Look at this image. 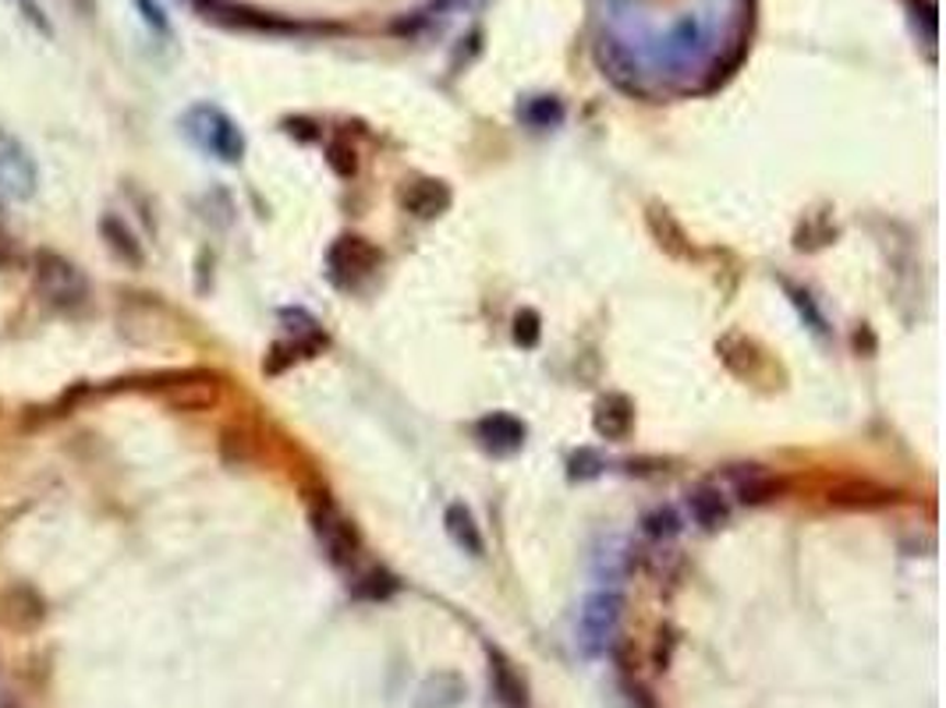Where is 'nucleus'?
<instances>
[{
	"label": "nucleus",
	"instance_id": "f257e3e1",
	"mask_svg": "<svg viewBox=\"0 0 946 708\" xmlns=\"http://www.w3.org/2000/svg\"><path fill=\"white\" fill-rule=\"evenodd\" d=\"M28 277H33V291L43 305H50L61 315H79L89 309L93 298V283L74 266L65 252L57 248H33L28 252Z\"/></svg>",
	"mask_w": 946,
	"mask_h": 708
},
{
	"label": "nucleus",
	"instance_id": "f03ea898",
	"mask_svg": "<svg viewBox=\"0 0 946 708\" xmlns=\"http://www.w3.org/2000/svg\"><path fill=\"white\" fill-rule=\"evenodd\" d=\"M312 532L320 538L330 564L337 570H355L358 553H362V538H358L355 521L326 492L312 503Z\"/></svg>",
	"mask_w": 946,
	"mask_h": 708
},
{
	"label": "nucleus",
	"instance_id": "7ed1b4c3",
	"mask_svg": "<svg viewBox=\"0 0 946 708\" xmlns=\"http://www.w3.org/2000/svg\"><path fill=\"white\" fill-rule=\"evenodd\" d=\"M185 131L192 135L195 146L214 153L223 163H238L245 153L242 131H238L234 120L228 114H220L217 107H192L185 114Z\"/></svg>",
	"mask_w": 946,
	"mask_h": 708
},
{
	"label": "nucleus",
	"instance_id": "20e7f679",
	"mask_svg": "<svg viewBox=\"0 0 946 708\" xmlns=\"http://www.w3.org/2000/svg\"><path fill=\"white\" fill-rule=\"evenodd\" d=\"M380 263H383V255L372 248L366 237H341L326 255L330 277H334V283H341V288L362 283L366 277L377 274Z\"/></svg>",
	"mask_w": 946,
	"mask_h": 708
},
{
	"label": "nucleus",
	"instance_id": "39448f33",
	"mask_svg": "<svg viewBox=\"0 0 946 708\" xmlns=\"http://www.w3.org/2000/svg\"><path fill=\"white\" fill-rule=\"evenodd\" d=\"M47 599L36 589V584H25V581H14L0 592V624L14 635H28V630H39L43 620H47Z\"/></svg>",
	"mask_w": 946,
	"mask_h": 708
},
{
	"label": "nucleus",
	"instance_id": "423d86ee",
	"mask_svg": "<svg viewBox=\"0 0 946 708\" xmlns=\"http://www.w3.org/2000/svg\"><path fill=\"white\" fill-rule=\"evenodd\" d=\"M0 195L4 199H28V195H36V163L4 131H0Z\"/></svg>",
	"mask_w": 946,
	"mask_h": 708
},
{
	"label": "nucleus",
	"instance_id": "0eeeda50",
	"mask_svg": "<svg viewBox=\"0 0 946 708\" xmlns=\"http://www.w3.org/2000/svg\"><path fill=\"white\" fill-rule=\"evenodd\" d=\"M100 237H103V245H107V252L114 255L117 263H125V266H131V269H139V266L146 263L142 241H139V234H135L128 223H125V217L103 213V217H100Z\"/></svg>",
	"mask_w": 946,
	"mask_h": 708
},
{
	"label": "nucleus",
	"instance_id": "6e6552de",
	"mask_svg": "<svg viewBox=\"0 0 946 708\" xmlns=\"http://www.w3.org/2000/svg\"><path fill=\"white\" fill-rule=\"evenodd\" d=\"M401 206L408 209L412 217H418V220H432V217L447 213L450 188L443 185V181L418 177V181H412V185L401 191Z\"/></svg>",
	"mask_w": 946,
	"mask_h": 708
},
{
	"label": "nucleus",
	"instance_id": "1a4fd4ad",
	"mask_svg": "<svg viewBox=\"0 0 946 708\" xmlns=\"http://www.w3.org/2000/svg\"><path fill=\"white\" fill-rule=\"evenodd\" d=\"M688 514H692V521L699 524V529L713 532L719 529V524H727L730 518V503L724 489L716 486V481H702L699 489L688 492Z\"/></svg>",
	"mask_w": 946,
	"mask_h": 708
},
{
	"label": "nucleus",
	"instance_id": "9d476101",
	"mask_svg": "<svg viewBox=\"0 0 946 708\" xmlns=\"http://www.w3.org/2000/svg\"><path fill=\"white\" fill-rule=\"evenodd\" d=\"M596 432L603 440H627L631 426H635V404L624 394H610L596 404V418H592Z\"/></svg>",
	"mask_w": 946,
	"mask_h": 708
},
{
	"label": "nucleus",
	"instance_id": "9b49d317",
	"mask_svg": "<svg viewBox=\"0 0 946 708\" xmlns=\"http://www.w3.org/2000/svg\"><path fill=\"white\" fill-rule=\"evenodd\" d=\"M475 436L483 440L486 450H497V454H510L524 443V426L510 415H489L475 426Z\"/></svg>",
	"mask_w": 946,
	"mask_h": 708
},
{
	"label": "nucleus",
	"instance_id": "f8f14e48",
	"mask_svg": "<svg viewBox=\"0 0 946 708\" xmlns=\"http://www.w3.org/2000/svg\"><path fill=\"white\" fill-rule=\"evenodd\" d=\"M780 489H784V481H780L773 472L759 468V464H748V468L734 472V492H738L741 503H765L773 500V496H780Z\"/></svg>",
	"mask_w": 946,
	"mask_h": 708
},
{
	"label": "nucleus",
	"instance_id": "ddd939ff",
	"mask_svg": "<svg viewBox=\"0 0 946 708\" xmlns=\"http://www.w3.org/2000/svg\"><path fill=\"white\" fill-rule=\"evenodd\" d=\"M443 529H447L450 538H454V546H458V549L472 553V556H483V553H486V538H483V532H478V524H475V518H472V510L464 507V503H450V507H447V514H443Z\"/></svg>",
	"mask_w": 946,
	"mask_h": 708
},
{
	"label": "nucleus",
	"instance_id": "4468645a",
	"mask_svg": "<svg viewBox=\"0 0 946 708\" xmlns=\"http://www.w3.org/2000/svg\"><path fill=\"white\" fill-rule=\"evenodd\" d=\"M493 673H497V690L500 698L510 705V708H524V684L515 681V673H510V666L504 659H497V666H493Z\"/></svg>",
	"mask_w": 946,
	"mask_h": 708
},
{
	"label": "nucleus",
	"instance_id": "2eb2a0df",
	"mask_svg": "<svg viewBox=\"0 0 946 708\" xmlns=\"http://www.w3.org/2000/svg\"><path fill=\"white\" fill-rule=\"evenodd\" d=\"M515 340L521 344V348H535L539 344V315L532 309L515 315Z\"/></svg>",
	"mask_w": 946,
	"mask_h": 708
},
{
	"label": "nucleus",
	"instance_id": "dca6fc26",
	"mask_svg": "<svg viewBox=\"0 0 946 708\" xmlns=\"http://www.w3.org/2000/svg\"><path fill=\"white\" fill-rule=\"evenodd\" d=\"M344 156H355V149H348V146H341V142H334L330 146V167H334L341 177H355V171H358V163L355 160H344Z\"/></svg>",
	"mask_w": 946,
	"mask_h": 708
},
{
	"label": "nucleus",
	"instance_id": "f3484780",
	"mask_svg": "<svg viewBox=\"0 0 946 708\" xmlns=\"http://www.w3.org/2000/svg\"><path fill=\"white\" fill-rule=\"evenodd\" d=\"M645 532L656 535V538L659 535H673V532H678V518H673L670 510H656V514L645 518Z\"/></svg>",
	"mask_w": 946,
	"mask_h": 708
},
{
	"label": "nucleus",
	"instance_id": "a211bd4d",
	"mask_svg": "<svg viewBox=\"0 0 946 708\" xmlns=\"http://www.w3.org/2000/svg\"><path fill=\"white\" fill-rule=\"evenodd\" d=\"M14 263H19V248L8 234H0V269H11Z\"/></svg>",
	"mask_w": 946,
	"mask_h": 708
},
{
	"label": "nucleus",
	"instance_id": "6ab92c4d",
	"mask_svg": "<svg viewBox=\"0 0 946 708\" xmlns=\"http://www.w3.org/2000/svg\"><path fill=\"white\" fill-rule=\"evenodd\" d=\"M0 220H4V195H0Z\"/></svg>",
	"mask_w": 946,
	"mask_h": 708
},
{
	"label": "nucleus",
	"instance_id": "aec40b11",
	"mask_svg": "<svg viewBox=\"0 0 946 708\" xmlns=\"http://www.w3.org/2000/svg\"><path fill=\"white\" fill-rule=\"evenodd\" d=\"M0 708H14V705H11V701H0Z\"/></svg>",
	"mask_w": 946,
	"mask_h": 708
}]
</instances>
